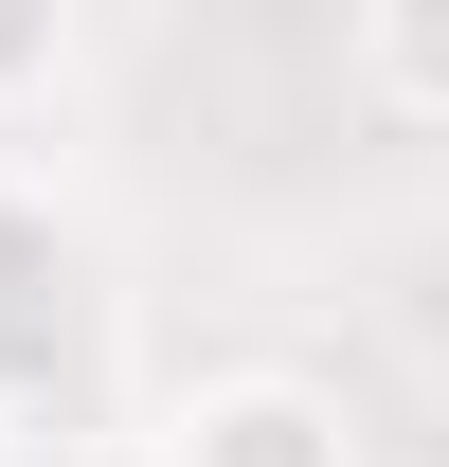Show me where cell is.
Segmentation results:
<instances>
[{
    "instance_id": "1",
    "label": "cell",
    "mask_w": 449,
    "mask_h": 467,
    "mask_svg": "<svg viewBox=\"0 0 449 467\" xmlns=\"http://www.w3.org/2000/svg\"><path fill=\"white\" fill-rule=\"evenodd\" d=\"M162 467H360V413L324 378H287V359H234L162 413Z\"/></svg>"
},
{
    "instance_id": "2",
    "label": "cell",
    "mask_w": 449,
    "mask_h": 467,
    "mask_svg": "<svg viewBox=\"0 0 449 467\" xmlns=\"http://www.w3.org/2000/svg\"><path fill=\"white\" fill-rule=\"evenodd\" d=\"M360 90L395 126H449V0H360Z\"/></svg>"
},
{
    "instance_id": "3",
    "label": "cell",
    "mask_w": 449,
    "mask_h": 467,
    "mask_svg": "<svg viewBox=\"0 0 449 467\" xmlns=\"http://www.w3.org/2000/svg\"><path fill=\"white\" fill-rule=\"evenodd\" d=\"M55 55H72V0H0V109H37Z\"/></svg>"
}]
</instances>
